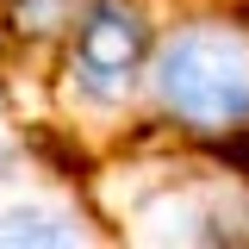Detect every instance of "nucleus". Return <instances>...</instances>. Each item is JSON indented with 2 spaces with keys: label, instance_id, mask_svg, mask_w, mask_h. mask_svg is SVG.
<instances>
[{
  "label": "nucleus",
  "instance_id": "obj_1",
  "mask_svg": "<svg viewBox=\"0 0 249 249\" xmlns=\"http://www.w3.org/2000/svg\"><path fill=\"white\" fill-rule=\"evenodd\" d=\"M150 119L206 150L249 131V13L199 6L156 31L150 50Z\"/></svg>",
  "mask_w": 249,
  "mask_h": 249
},
{
  "label": "nucleus",
  "instance_id": "obj_3",
  "mask_svg": "<svg viewBox=\"0 0 249 249\" xmlns=\"http://www.w3.org/2000/svg\"><path fill=\"white\" fill-rule=\"evenodd\" d=\"M88 218L75 206H56V199H19L0 212V249H69V243H88Z\"/></svg>",
  "mask_w": 249,
  "mask_h": 249
},
{
  "label": "nucleus",
  "instance_id": "obj_5",
  "mask_svg": "<svg viewBox=\"0 0 249 249\" xmlns=\"http://www.w3.org/2000/svg\"><path fill=\"white\" fill-rule=\"evenodd\" d=\"M13 175H19V150H13V143H0V187L13 181Z\"/></svg>",
  "mask_w": 249,
  "mask_h": 249
},
{
  "label": "nucleus",
  "instance_id": "obj_2",
  "mask_svg": "<svg viewBox=\"0 0 249 249\" xmlns=\"http://www.w3.org/2000/svg\"><path fill=\"white\" fill-rule=\"evenodd\" d=\"M156 13L150 0H75V19L50 50L56 93L81 112L112 119L137 106L150 88V50H156Z\"/></svg>",
  "mask_w": 249,
  "mask_h": 249
},
{
  "label": "nucleus",
  "instance_id": "obj_4",
  "mask_svg": "<svg viewBox=\"0 0 249 249\" xmlns=\"http://www.w3.org/2000/svg\"><path fill=\"white\" fill-rule=\"evenodd\" d=\"M69 19H75V0H6V37L37 50H56Z\"/></svg>",
  "mask_w": 249,
  "mask_h": 249
}]
</instances>
